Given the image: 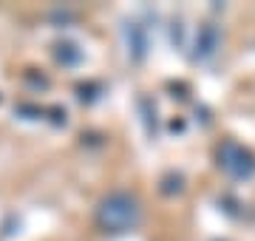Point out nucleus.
<instances>
[{"label":"nucleus","mask_w":255,"mask_h":241,"mask_svg":"<svg viewBox=\"0 0 255 241\" xmlns=\"http://www.w3.org/2000/svg\"><path fill=\"white\" fill-rule=\"evenodd\" d=\"M219 167L230 179H250L255 173V156L238 142H224L219 148Z\"/></svg>","instance_id":"obj_2"},{"label":"nucleus","mask_w":255,"mask_h":241,"mask_svg":"<svg viewBox=\"0 0 255 241\" xmlns=\"http://www.w3.org/2000/svg\"><path fill=\"white\" fill-rule=\"evenodd\" d=\"M100 224L108 233H125L139 224V202L128 193H114L100 204Z\"/></svg>","instance_id":"obj_1"}]
</instances>
